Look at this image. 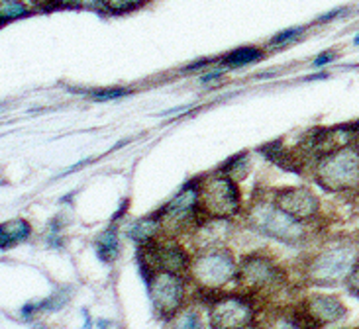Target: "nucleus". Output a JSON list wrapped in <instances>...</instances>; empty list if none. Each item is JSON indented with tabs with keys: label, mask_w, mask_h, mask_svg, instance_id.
I'll return each mask as SVG.
<instances>
[{
	"label": "nucleus",
	"mask_w": 359,
	"mask_h": 329,
	"mask_svg": "<svg viewBox=\"0 0 359 329\" xmlns=\"http://www.w3.org/2000/svg\"><path fill=\"white\" fill-rule=\"evenodd\" d=\"M161 230L167 233H181L187 232L191 225H201L203 218L198 212V178L183 186L181 192H177L173 200L157 210Z\"/></svg>",
	"instance_id": "0eeeda50"
},
{
	"label": "nucleus",
	"mask_w": 359,
	"mask_h": 329,
	"mask_svg": "<svg viewBox=\"0 0 359 329\" xmlns=\"http://www.w3.org/2000/svg\"><path fill=\"white\" fill-rule=\"evenodd\" d=\"M29 235H32V225L22 218L0 223V251L26 241Z\"/></svg>",
	"instance_id": "ddd939ff"
},
{
	"label": "nucleus",
	"mask_w": 359,
	"mask_h": 329,
	"mask_svg": "<svg viewBox=\"0 0 359 329\" xmlns=\"http://www.w3.org/2000/svg\"><path fill=\"white\" fill-rule=\"evenodd\" d=\"M242 210V194L228 174H206L198 178V212L204 220H230Z\"/></svg>",
	"instance_id": "f257e3e1"
},
{
	"label": "nucleus",
	"mask_w": 359,
	"mask_h": 329,
	"mask_svg": "<svg viewBox=\"0 0 359 329\" xmlns=\"http://www.w3.org/2000/svg\"><path fill=\"white\" fill-rule=\"evenodd\" d=\"M156 312L163 320L175 318L184 304V279L175 272H154L146 281Z\"/></svg>",
	"instance_id": "6e6552de"
},
{
	"label": "nucleus",
	"mask_w": 359,
	"mask_h": 329,
	"mask_svg": "<svg viewBox=\"0 0 359 329\" xmlns=\"http://www.w3.org/2000/svg\"><path fill=\"white\" fill-rule=\"evenodd\" d=\"M39 4H46L48 8H75L81 6V0H38Z\"/></svg>",
	"instance_id": "393cba45"
},
{
	"label": "nucleus",
	"mask_w": 359,
	"mask_h": 329,
	"mask_svg": "<svg viewBox=\"0 0 359 329\" xmlns=\"http://www.w3.org/2000/svg\"><path fill=\"white\" fill-rule=\"evenodd\" d=\"M132 90L130 88H100V90H90V98L95 100H116V98L128 97Z\"/></svg>",
	"instance_id": "4be33fe9"
},
{
	"label": "nucleus",
	"mask_w": 359,
	"mask_h": 329,
	"mask_svg": "<svg viewBox=\"0 0 359 329\" xmlns=\"http://www.w3.org/2000/svg\"><path fill=\"white\" fill-rule=\"evenodd\" d=\"M344 12H346V8H334L332 12H328V14H322L320 18H318V22H330V20L338 18Z\"/></svg>",
	"instance_id": "c85d7f7f"
},
{
	"label": "nucleus",
	"mask_w": 359,
	"mask_h": 329,
	"mask_svg": "<svg viewBox=\"0 0 359 329\" xmlns=\"http://www.w3.org/2000/svg\"><path fill=\"white\" fill-rule=\"evenodd\" d=\"M173 329H203V320L196 312H184L183 316L175 321Z\"/></svg>",
	"instance_id": "5701e85b"
},
{
	"label": "nucleus",
	"mask_w": 359,
	"mask_h": 329,
	"mask_svg": "<svg viewBox=\"0 0 359 329\" xmlns=\"http://www.w3.org/2000/svg\"><path fill=\"white\" fill-rule=\"evenodd\" d=\"M346 306L340 298L328 296V294H314L302 302L301 308L294 312V321L302 329H320L346 318Z\"/></svg>",
	"instance_id": "9d476101"
},
{
	"label": "nucleus",
	"mask_w": 359,
	"mask_h": 329,
	"mask_svg": "<svg viewBox=\"0 0 359 329\" xmlns=\"http://www.w3.org/2000/svg\"><path fill=\"white\" fill-rule=\"evenodd\" d=\"M159 232H163L161 230V222H159V216L154 212L151 216H146V218L136 220V222L132 223L128 227V237L132 241L140 243V245H146V243L157 239Z\"/></svg>",
	"instance_id": "4468645a"
},
{
	"label": "nucleus",
	"mask_w": 359,
	"mask_h": 329,
	"mask_svg": "<svg viewBox=\"0 0 359 329\" xmlns=\"http://www.w3.org/2000/svg\"><path fill=\"white\" fill-rule=\"evenodd\" d=\"M95 249H97V255L100 261H116L118 253H120V237H118L116 223H110L107 230L98 235L97 241H95Z\"/></svg>",
	"instance_id": "2eb2a0df"
},
{
	"label": "nucleus",
	"mask_w": 359,
	"mask_h": 329,
	"mask_svg": "<svg viewBox=\"0 0 359 329\" xmlns=\"http://www.w3.org/2000/svg\"><path fill=\"white\" fill-rule=\"evenodd\" d=\"M275 206H279L283 212H287L299 222H309L320 212V200L306 186H289L275 194Z\"/></svg>",
	"instance_id": "f8f14e48"
},
{
	"label": "nucleus",
	"mask_w": 359,
	"mask_h": 329,
	"mask_svg": "<svg viewBox=\"0 0 359 329\" xmlns=\"http://www.w3.org/2000/svg\"><path fill=\"white\" fill-rule=\"evenodd\" d=\"M189 272L201 288L218 290L238 279V265L232 253L214 247L196 255Z\"/></svg>",
	"instance_id": "39448f33"
},
{
	"label": "nucleus",
	"mask_w": 359,
	"mask_h": 329,
	"mask_svg": "<svg viewBox=\"0 0 359 329\" xmlns=\"http://www.w3.org/2000/svg\"><path fill=\"white\" fill-rule=\"evenodd\" d=\"M359 261V251L351 243L332 245L326 251L318 253L306 267V279L318 286H334L348 281L355 262Z\"/></svg>",
	"instance_id": "7ed1b4c3"
},
{
	"label": "nucleus",
	"mask_w": 359,
	"mask_h": 329,
	"mask_svg": "<svg viewBox=\"0 0 359 329\" xmlns=\"http://www.w3.org/2000/svg\"><path fill=\"white\" fill-rule=\"evenodd\" d=\"M236 281L252 292H271L283 286V271L273 259L253 253L238 267Z\"/></svg>",
	"instance_id": "1a4fd4ad"
},
{
	"label": "nucleus",
	"mask_w": 359,
	"mask_h": 329,
	"mask_svg": "<svg viewBox=\"0 0 359 329\" xmlns=\"http://www.w3.org/2000/svg\"><path fill=\"white\" fill-rule=\"evenodd\" d=\"M29 10L28 6L22 2V0H0V20L6 24V22H12V20L24 18L28 16Z\"/></svg>",
	"instance_id": "a211bd4d"
},
{
	"label": "nucleus",
	"mask_w": 359,
	"mask_h": 329,
	"mask_svg": "<svg viewBox=\"0 0 359 329\" xmlns=\"http://www.w3.org/2000/svg\"><path fill=\"white\" fill-rule=\"evenodd\" d=\"M248 161H245V153H240V155L232 157V159H228V163L220 167V173L228 174L230 178L233 181H240L245 176V171H248Z\"/></svg>",
	"instance_id": "6ab92c4d"
},
{
	"label": "nucleus",
	"mask_w": 359,
	"mask_h": 329,
	"mask_svg": "<svg viewBox=\"0 0 359 329\" xmlns=\"http://www.w3.org/2000/svg\"><path fill=\"white\" fill-rule=\"evenodd\" d=\"M146 2L147 0H97V6L107 14L122 16V14H130L146 6Z\"/></svg>",
	"instance_id": "f3484780"
},
{
	"label": "nucleus",
	"mask_w": 359,
	"mask_h": 329,
	"mask_svg": "<svg viewBox=\"0 0 359 329\" xmlns=\"http://www.w3.org/2000/svg\"><path fill=\"white\" fill-rule=\"evenodd\" d=\"M314 176L328 192H348L359 188V151L353 146H346L324 155L316 161Z\"/></svg>",
	"instance_id": "f03ea898"
},
{
	"label": "nucleus",
	"mask_w": 359,
	"mask_h": 329,
	"mask_svg": "<svg viewBox=\"0 0 359 329\" xmlns=\"http://www.w3.org/2000/svg\"><path fill=\"white\" fill-rule=\"evenodd\" d=\"M222 75H224V69H214V71H210V73L203 75L201 80H203V83H210V80H218Z\"/></svg>",
	"instance_id": "cd10ccee"
},
{
	"label": "nucleus",
	"mask_w": 359,
	"mask_h": 329,
	"mask_svg": "<svg viewBox=\"0 0 359 329\" xmlns=\"http://www.w3.org/2000/svg\"><path fill=\"white\" fill-rule=\"evenodd\" d=\"M265 53H263L259 48H240L230 51L228 55H224L220 61H222L226 67H243V65H250V63H255L259 61Z\"/></svg>",
	"instance_id": "dca6fc26"
},
{
	"label": "nucleus",
	"mask_w": 359,
	"mask_h": 329,
	"mask_svg": "<svg viewBox=\"0 0 359 329\" xmlns=\"http://www.w3.org/2000/svg\"><path fill=\"white\" fill-rule=\"evenodd\" d=\"M69 302V290H59L55 294H51L46 300L38 302L39 312H57L61 310Z\"/></svg>",
	"instance_id": "aec40b11"
},
{
	"label": "nucleus",
	"mask_w": 359,
	"mask_h": 329,
	"mask_svg": "<svg viewBox=\"0 0 359 329\" xmlns=\"http://www.w3.org/2000/svg\"><path fill=\"white\" fill-rule=\"evenodd\" d=\"M346 282H348V290L359 298V261L355 262V267H353V271L350 272V276H348Z\"/></svg>",
	"instance_id": "a878e982"
},
{
	"label": "nucleus",
	"mask_w": 359,
	"mask_h": 329,
	"mask_svg": "<svg viewBox=\"0 0 359 329\" xmlns=\"http://www.w3.org/2000/svg\"><path fill=\"white\" fill-rule=\"evenodd\" d=\"M353 43H355V46H359V36H355V39H353Z\"/></svg>",
	"instance_id": "c756f323"
},
{
	"label": "nucleus",
	"mask_w": 359,
	"mask_h": 329,
	"mask_svg": "<svg viewBox=\"0 0 359 329\" xmlns=\"http://www.w3.org/2000/svg\"><path fill=\"white\" fill-rule=\"evenodd\" d=\"M265 329H302L294 318H287V316H281V318H275L267 323V328Z\"/></svg>",
	"instance_id": "b1692460"
},
{
	"label": "nucleus",
	"mask_w": 359,
	"mask_h": 329,
	"mask_svg": "<svg viewBox=\"0 0 359 329\" xmlns=\"http://www.w3.org/2000/svg\"><path fill=\"white\" fill-rule=\"evenodd\" d=\"M248 220L257 232L283 243L294 245L304 239V222H299L297 218L283 212L275 202L253 204L252 210L248 212Z\"/></svg>",
	"instance_id": "423d86ee"
},
{
	"label": "nucleus",
	"mask_w": 359,
	"mask_h": 329,
	"mask_svg": "<svg viewBox=\"0 0 359 329\" xmlns=\"http://www.w3.org/2000/svg\"><path fill=\"white\" fill-rule=\"evenodd\" d=\"M140 272L147 281L154 272H175L184 274L191 269V259L183 247L173 239H154V241L140 245L137 251Z\"/></svg>",
	"instance_id": "20e7f679"
},
{
	"label": "nucleus",
	"mask_w": 359,
	"mask_h": 329,
	"mask_svg": "<svg viewBox=\"0 0 359 329\" xmlns=\"http://www.w3.org/2000/svg\"><path fill=\"white\" fill-rule=\"evenodd\" d=\"M253 318V304L242 296H218L210 304V323L214 329H248Z\"/></svg>",
	"instance_id": "9b49d317"
},
{
	"label": "nucleus",
	"mask_w": 359,
	"mask_h": 329,
	"mask_svg": "<svg viewBox=\"0 0 359 329\" xmlns=\"http://www.w3.org/2000/svg\"><path fill=\"white\" fill-rule=\"evenodd\" d=\"M336 59V53L334 51H326V53H322V55H318V57L312 61V65L314 67H324V65H328V63H332Z\"/></svg>",
	"instance_id": "bb28decb"
},
{
	"label": "nucleus",
	"mask_w": 359,
	"mask_h": 329,
	"mask_svg": "<svg viewBox=\"0 0 359 329\" xmlns=\"http://www.w3.org/2000/svg\"><path fill=\"white\" fill-rule=\"evenodd\" d=\"M355 329H359V328H355Z\"/></svg>",
	"instance_id": "7c9ffc66"
},
{
	"label": "nucleus",
	"mask_w": 359,
	"mask_h": 329,
	"mask_svg": "<svg viewBox=\"0 0 359 329\" xmlns=\"http://www.w3.org/2000/svg\"><path fill=\"white\" fill-rule=\"evenodd\" d=\"M304 31H306V26H297V28L283 29L277 36H273L271 41H269V46H287V43H292V41H297V39L301 38Z\"/></svg>",
	"instance_id": "412c9836"
}]
</instances>
